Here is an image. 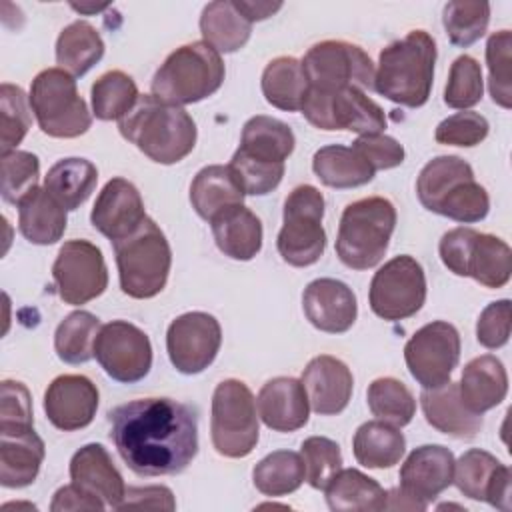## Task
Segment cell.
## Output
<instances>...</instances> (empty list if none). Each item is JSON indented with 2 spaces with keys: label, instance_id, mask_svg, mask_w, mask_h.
<instances>
[{
  "label": "cell",
  "instance_id": "cell-1",
  "mask_svg": "<svg viewBox=\"0 0 512 512\" xmlns=\"http://www.w3.org/2000/svg\"><path fill=\"white\" fill-rule=\"evenodd\" d=\"M110 438L138 476H168L188 468L198 452V416L172 398H138L108 412Z\"/></svg>",
  "mask_w": 512,
  "mask_h": 512
},
{
  "label": "cell",
  "instance_id": "cell-2",
  "mask_svg": "<svg viewBox=\"0 0 512 512\" xmlns=\"http://www.w3.org/2000/svg\"><path fill=\"white\" fill-rule=\"evenodd\" d=\"M120 134L158 164H176L196 146V124L176 104L142 94L134 108L118 120Z\"/></svg>",
  "mask_w": 512,
  "mask_h": 512
},
{
  "label": "cell",
  "instance_id": "cell-3",
  "mask_svg": "<svg viewBox=\"0 0 512 512\" xmlns=\"http://www.w3.org/2000/svg\"><path fill=\"white\" fill-rule=\"evenodd\" d=\"M434 64V38L426 30H410L380 52L374 90L400 106L420 108L430 98Z\"/></svg>",
  "mask_w": 512,
  "mask_h": 512
},
{
  "label": "cell",
  "instance_id": "cell-4",
  "mask_svg": "<svg viewBox=\"0 0 512 512\" xmlns=\"http://www.w3.org/2000/svg\"><path fill=\"white\" fill-rule=\"evenodd\" d=\"M416 196L420 204L460 224H474L486 218L490 196L476 182L472 166L460 156H436L418 174Z\"/></svg>",
  "mask_w": 512,
  "mask_h": 512
},
{
  "label": "cell",
  "instance_id": "cell-5",
  "mask_svg": "<svg viewBox=\"0 0 512 512\" xmlns=\"http://www.w3.org/2000/svg\"><path fill=\"white\" fill-rule=\"evenodd\" d=\"M396 228V208L388 198L368 196L348 204L340 216L336 254L352 270L374 268L386 254Z\"/></svg>",
  "mask_w": 512,
  "mask_h": 512
},
{
  "label": "cell",
  "instance_id": "cell-6",
  "mask_svg": "<svg viewBox=\"0 0 512 512\" xmlns=\"http://www.w3.org/2000/svg\"><path fill=\"white\" fill-rule=\"evenodd\" d=\"M222 56L204 40L176 48L152 78V96L186 106L212 96L224 82Z\"/></svg>",
  "mask_w": 512,
  "mask_h": 512
},
{
  "label": "cell",
  "instance_id": "cell-7",
  "mask_svg": "<svg viewBox=\"0 0 512 512\" xmlns=\"http://www.w3.org/2000/svg\"><path fill=\"white\" fill-rule=\"evenodd\" d=\"M112 246L124 294L146 300L164 290L172 266V250L152 218L146 216L130 236L112 242Z\"/></svg>",
  "mask_w": 512,
  "mask_h": 512
},
{
  "label": "cell",
  "instance_id": "cell-8",
  "mask_svg": "<svg viewBox=\"0 0 512 512\" xmlns=\"http://www.w3.org/2000/svg\"><path fill=\"white\" fill-rule=\"evenodd\" d=\"M28 98L40 130L52 138H78L92 126V114L78 94L74 76L62 68L38 72Z\"/></svg>",
  "mask_w": 512,
  "mask_h": 512
},
{
  "label": "cell",
  "instance_id": "cell-9",
  "mask_svg": "<svg viewBox=\"0 0 512 512\" xmlns=\"http://www.w3.org/2000/svg\"><path fill=\"white\" fill-rule=\"evenodd\" d=\"M256 400L250 388L236 378L222 380L212 394L210 436L220 456L244 458L260 438Z\"/></svg>",
  "mask_w": 512,
  "mask_h": 512
},
{
  "label": "cell",
  "instance_id": "cell-10",
  "mask_svg": "<svg viewBox=\"0 0 512 512\" xmlns=\"http://www.w3.org/2000/svg\"><path fill=\"white\" fill-rule=\"evenodd\" d=\"M324 196L316 186H296L284 200L282 228L276 248L290 266L304 268L320 260L326 248V232L322 226Z\"/></svg>",
  "mask_w": 512,
  "mask_h": 512
},
{
  "label": "cell",
  "instance_id": "cell-11",
  "mask_svg": "<svg viewBox=\"0 0 512 512\" xmlns=\"http://www.w3.org/2000/svg\"><path fill=\"white\" fill-rule=\"evenodd\" d=\"M300 62L308 84L314 90H374V62L360 46L352 42L322 40L310 46Z\"/></svg>",
  "mask_w": 512,
  "mask_h": 512
},
{
  "label": "cell",
  "instance_id": "cell-12",
  "mask_svg": "<svg viewBox=\"0 0 512 512\" xmlns=\"http://www.w3.org/2000/svg\"><path fill=\"white\" fill-rule=\"evenodd\" d=\"M300 112L320 130H350L364 136L380 134L386 128L384 110L360 88L336 92L308 88Z\"/></svg>",
  "mask_w": 512,
  "mask_h": 512
},
{
  "label": "cell",
  "instance_id": "cell-13",
  "mask_svg": "<svg viewBox=\"0 0 512 512\" xmlns=\"http://www.w3.org/2000/svg\"><path fill=\"white\" fill-rule=\"evenodd\" d=\"M426 300V276L420 262L408 254L384 262L372 276L368 302L382 320H404L414 316Z\"/></svg>",
  "mask_w": 512,
  "mask_h": 512
},
{
  "label": "cell",
  "instance_id": "cell-14",
  "mask_svg": "<svg viewBox=\"0 0 512 512\" xmlns=\"http://www.w3.org/2000/svg\"><path fill=\"white\" fill-rule=\"evenodd\" d=\"M410 376L422 388H438L450 382L460 360V334L454 324L434 320L418 328L404 346Z\"/></svg>",
  "mask_w": 512,
  "mask_h": 512
},
{
  "label": "cell",
  "instance_id": "cell-15",
  "mask_svg": "<svg viewBox=\"0 0 512 512\" xmlns=\"http://www.w3.org/2000/svg\"><path fill=\"white\" fill-rule=\"evenodd\" d=\"M52 278L60 300L72 306L98 298L108 286L102 250L88 240H68L52 264Z\"/></svg>",
  "mask_w": 512,
  "mask_h": 512
},
{
  "label": "cell",
  "instance_id": "cell-16",
  "mask_svg": "<svg viewBox=\"0 0 512 512\" xmlns=\"http://www.w3.org/2000/svg\"><path fill=\"white\" fill-rule=\"evenodd\" d=\"M94 358L112 380L134 384L152 368V344L148 334L132 322L112 320L98 332Z\"/></svg>",
  "mask_w": 512,
  "mask_h": 512
},
{
  "label": "cell",
  "instance_id": "cell-17",
  "mask_svg": "<svg viewBox=\"0 0 512 512\" xmlns=\"http://www.w3.org/2000/svg\"><path fill=\"white\" fill-rule=\"evenodd\" d=\"M222 344L220 322L208 312H186L174 318L166 332V350L172 366L182 374L206 370Z\"/></svg>",
  "mask_w": 512,
  "mask_h": 512
},
{
  "label": "cell",
  "instance_id": "cell-18",
  "mask_svg": "<svg viewBox=\"0 0 512 512\" xmlns=\"http://www.w3.org/2000/svg\"><path fill=\"white\" fill-rule=\"evenodd\" d=\"M452 484L470 500H484L502 512L510 510V468L482 448H472L454 462Z\"/></svg>",
  "mask_w": 512,
  "mask_h": 512
},
{
  "label": "cell",
  "instance_id": "cell-19",
  "mask_svg": "<svg viewBox=\"0 0 512 512\" xmlns=\"http://www.w3.org/2000/svg\"><path fill=\"white\" fill-rule=\"evenodd\" d=\"M454 462V454L442 444L414 448L400 468V490L426 510L452 484Z\"/></svg>",
  "mask_w": 512,
  "mask_h": 512
},
{
  "label": "cell",
  "instance_id": "cell-20",
  "mask_svg": "<svg viewBox=\"0 0 512 512\" xmlns=\"http://www.w3.org/2000/svg\"><path fill=\"white\" fill-rule=\"evenodd\" d=\"M98 388L82 374H62L44 392L46 418L64 432L86 428L98 410Z\"/></svg>",
  "mask_w": 512,
  "mask_h": 512
},
{
  "label": "cell",
  "instance_id": "cell-21",
  "mask_svg": "<svg viewBox=\"0 0 512 512\" xmlns=\"http://www.w3.org/2000/svg\"><path fill=\"white\" fill-rule=\"evenodd\" d=\"M144 218V200L138 188L126 178L108 180L90 212L92 226L110 242L130 236Z\"/></svg>",
  "mask_w": 512,
  "mask_h": 512
},
{
  "label": "cell",
  "instance_id": "cell-22",
  "mask_svg": "<svg viewBox=\"0 0 512 512\" xmlns=\"http://www.w3.org/2000/svg\"><path fill=\"white\" fill-rule=\"evenodd\" d=\"M302 310L308 322L326 334L348 332L358 316L352 288L336 278H316L302 294Z\"/></svg>",
  "mask_w": 512,
  "mask_h": 512
},
{
  "label": "cell",
  "instance_id": "cell-23",
  "mask_svg": "<svg viewBox=\"0 0 512 512\" xmlns=\"http://www.w3.org/2000/svg\"><path fill=\"white\" fill-rule=\"evenodd\" d=\"M310 408L320 416L340 414L350 398L354 388V378L350 368L330 354H320L312 358L300 378Z\"/></svg>",
  "mask_w": 512,
  "mask_h": 512
},
{
  "label": "cell",
  "instance_id": "cell-24",
  "mask_svg": "<svg viewBox=\"0 0 512 512\" xmlns=\"http://www.w3.org/2000/svg\"><path fill=\"white\" fill-rule=\"evenodd\" d=\"M260 420L274 432H294L308 422L310 404L300 380L276 376L268 380L256 398Z\"/></svg>",
  "mask_w": 512,
  "mask_h": 512
},
{
  "label": "cell",
  "instance_id": "cell-25",
  "mask_svg": "<svg viewBox=\"0 0 512 512\" xmlns=\"http://www.w3.org/2000/svg\"><path fill=\"white\" fill-rule=\"evenodd\" d=\"M70 478L90 494L104 500L108 508H120L126 484L102 444H86L70 460Z\"/></svg>",
  "mask_w": 512,
  "mask_h": 512
},
{
  "label": "cell",
  "instance_id": "cell-26",
  "mask_svg": "<svg viewBox=\"0 0 512 512\" xmlns=\"http://www.w3.org/2000/svg\"><path fill=\"white\" fill-rule=\"evenodd\" d=\"M420 404L426 422L442 434L458 440L474 438L482 428V414L466 408L460 398L458 384L446 382L438 388H424Z\"/></svg>",
  "mask_w": 512,
  "mask_h": 512
},
{
  "label": "cell",
  "instance_id": "cell-27",
  "mask_svg": "<svg viewBox=\"0 0 512 512\" xmlns=\"http://www.w3.org/2000/svg\"><path fill=\"white\" fill-rule=\"evenodd\" d=\"M458 392L466 408L476 414L496 408L508 394V374L504 364L492 354L472 358L462 370Z\"/></svg>",
  "mask_w": 512,
  "mask_h": 512
},
{
  "label": "cell",
  "instance_id": "cell-28",
  "mask_svg": "<svg viewBox=\"0 0 512 512\" xmlns=\"http://www.w3.org/2000/svg\"><path fill=\"white\" fill-rule=\"evenodd\" d=\"M210 226L218 250L232 260H252L262 248V222L244 204L222 210Z\"/></svg>",
  "mask_w": 512,
  "mask_h": 512
},
{
  "label": "cell",
  "instance_id": "cell-29",
  "mask_svg": "<svg viewBox=\"0 0 512 512\" xmlns=\"http://www.w3.org/2000/svg\"><path fill=\"white\" fill-rule=\"evenodd\" d=\"M20 234L38 246L56 244L66 230V208L44 188L36 186L18 204Z\"/></svg>",
  "mask_w": 512,
  "mask_h": 512
},
{
  "label": "cell",
  "instance_id": "cell-30",
  "mask_svg": "<svg viewBox=\"0 0 512 512\" xmlns=\"http://www.w3.org/2000/svg\"><path fill=\"white\" fill-rule=\"evenodd\" d=\"M44 440L32 430L0 434V484L4 488L30 486L44 462Z\"/></svg>",
  "mask_w": 512,
  "mask_h": 512
},
{
  "label": "cell",
  "instance_id": "cell-31",
  "mask_svg": "<svg viewBox=\"0 0 512 512\" xmlns=\"http://www.w3.org/2000/svg\"><path fill=\"white\" fill-rule=\"evenodd\" d=\"M244 190L236 182L228 166L210 164L204 166L190 184V202L196 214L204 220H212L222 210L242 204Z\"/></svg>",
  "mask_w": 512,
  "mask_h": 512
},
{
  "label": "cell",
  "instance_id": "cell-32",
  "mask_svg": "<svg viewBox=\"0 0 512 512\" xmlns=\"http://www.w3.org/2000/svg\"><path fill=\"white\" fill-rule=\"evenodd\" d=\"M406 450V438L398 426L384 420H368L358 426L352 438V452L364 468H392Z\"/></svg>",
  "mask_w": 512,
  "mask_h": 512
},
{
  "label": "cell",
  "instance_id": "cell-33",
  "mask_svg": "<svg viewBox=\"0 0 512 512\" xmlns=\"http://www.w3.org/2000/svg\"><path fill=\"white\" fill-rule=\"evenodd\" d=\"M312 170L316 178L330 188H358L368 184L376 170L352 148L342 144H328L314 152Z\"/></svg>",
  "mask_w": 512,
  "mask_h": 512
},
{
  "label": "cell",
  "instance_id": "cell-34",
  "mask_svg": "<svg viewBox=\"0 0 512 512\" xmlns=\"http://www.w3.org/2000/svg\"><path fill=\"white\" fill-rule=\"evenodd\" d=\"M326 504L334 512L384 510L386 490L356 468H340L324 488Z\"/></svg>",
  "mask_w": 512,
  "mask_h": 512
},
{
  "label": "cell",
  "instance_id": "cell-35",
  "mask_svg": "<svg viewBox=\"0 0 512 512\" xmlns=\"http://www.w3.org/2000/svg\"><path fill=\"white\" fill-rule=\"evenodd\" d=\"M510 274H512L510 246L494 234L476 232L464 260V276L474 278L486 288H502L508 284Z\"/></svg>",
  "mask_w": 512,
  "mask_h": 512
},
{
  "label": "cell",
  "instance_id": "cell-36",
  "mask_svg": "<svg viewBox=\"0 0 512 512\" xmlns=\"http://www.w3.org/2000/svg\"><path fill=\"white\" fill-rule=\"evenodd\" d=\"M200 32L218 54H232L250 40L252 22L242 16L232 0H216L208 2L200 14Z\"/></svg>",
  "mask_w": 512,
  "mask_h": 512
},
{
  "label": "cell",
  "instance_id": "cell-37",
  "mask_svg": "<svg viewBox=\"0 0 512 512\" xmlns=\"http://www.w3.org/2000/svg\"><path fill=\"white\" fill-rule=\"evenodd\" d=\"M260 86L266 102L286 112H298L310 88L302 62L294 56H278L270 60L262 72Z\"/></svg>",
  "mask_w": 512,
  "mask_h": 512
},
{
  "label": "cell",
  "instance_id": "cell-38",
  "mask_svg": "<svg viewBox=\"0 0 512 512\" xmlns=\"http://www.w3.org/2000/svg\"><path fill=\"white\" fill-rule=\"evenodd\" d=\"M104 56V40L100 32L86 20L68 24L56 40V62L68 74L84 76Z\"/></svg>",
  "mask_w": 512,
  "mask_h": 512
},
{
  "label": "cell",
  "instance_id": "cell-39",
  "mask_svg": "<svg viewBox=\"0 0 512 512\" xmlns=\"http://www.w3.org/2000/svg\"><path fill=\"white\" fill-rule=\"evenodd\" d=\"M98 182L96 166L86 158H62L44 176V188L66 208L76 210L88 200Z\"/></svg>",
  "mask_w": 512,
  "mask_h": 512
},
{
  "label": "cell",
  "instance_id": "cell-40",
  "mask_svg": "<svg viewBox=\"0 0 512 512\" xmlns=\"http://www.w3.org/2000/svg\"><path fill=\"white\" fill-rule=\"evenodd\" d=\"M294 144V132L286 122L258 114L244 124L238 148L264 162H284L292 154Z\"/></svg>",
  "mask_w": 512,
  "mask_h": 512
},
{
  "label": "cell",
  "instance_id": "cell-41",
  "mask_svg": "<svg viewBox=\"0 0 512 512\" xmlns=\"http://www.w3.org/2000/svg\"><path fill=\"white\" fill-rule=\"evenodd\" d=\"M304 480V460L298 452L292 450L270 452L252 470V482L256 490L272 498L296 492Z\"/></svg>",
  "mask_w": 512,
  "mask_h": 512
},
{
  "label": "cell",
  "instance_id": "cell-42",
  "mask_svg": "<svg viewBox=\"0 0 512 512\" xmlns=\"http://www.w3.org/2000/svg\"><path fill=\"white\" fill-rule=\"evenodd\" d=\"M102 324L88 310L70 312L54 332V350L66 364H84L94 358V344Z\"/></svg>",
  "mask_w": 512,
  "mask_h": 512
},
{
  "label": "cell",
  "instance_id": "cell-43",
  "mask_svg": "<svg viewBox=\"0 0 512 512\" xmlns=\"http://www.w3.org/2000/svg\"><path fill=\"white\" fill-rule=\"evenodd\" d=\"M138 98L136 82L122 70L104 72L90 88L92 114L98 120H120L134 108Z\"/></svg>",
  "mask_w": 512,
  "mask_h": 512
},
{
  "label": "cell",
  "instance_id": "cell-44",
  "mask_svg": "<svg viewBox=\"0 0 512 512\" xmlns=\"http://www.w3.org/2000/svg\"><path fill=\"white\" fill-rule=\"evenodd\" d=\"M366 402L370 412L388 424L398 428L412 422L416 414V400L408 386L396 378H376L366 390Z\"/></svg>",
  "mask_w": 512,
  "mask_h": 512
},
{
  "label": "cell",
  "instance_id": "cell-45",
  "mask_svg": "<svg viewBox=\"0 0 512 512\" xmlns=\"http://www.w3.org/2000/svg\"><path fill=\"white\" fill-rule=\"evenodd\" d=\"M490 22L488 2H468L454 0L444 6L442 24L454 46L468 48L486 34Z\"/></svg>",
  "mask_w": 512,
  "mask_h": 512
},
{
  "label": "cell",
  "instance_id": "cell-46",
  "mask_svg": "<svg viewBox=\"0 0 512 512\" xmlns=\"http://www.w3.org/2000/svg\"><path fill=\"white\" fill-rule=\"evenodd\" d=\"M30 98L16 84L2 82L0 86V152L18 150V144L28 134L32 124Z\"/></svg>",
  "mask_w": 512,
  "mask_h": 512
},
{
  "label": "cell",
  "instance_id": "cell-47",
  "mask_svg": "<svg viewBox=\"0 0 512 512\" xmlns=\"http://www.w3.org/2000/svg\"><path fill=\"white\" fill-rule=\"evenodd\" d=\"M486 64H488V88L494 104L510 110L512 108V34L510 30L494 32L486 42Z\"/></svg>",
  "mask_w": 512,
  "mask_h": 512
},
{
  "label": "cell",
  "instance_id": "cell-48",
  "mask_svg": "<svg viewBox=\"0 0 512 512\" xmlns=\"http://www.w3.org/2000/svg\"><path fill=\"white\" fill-rule=\"evenodd\" d=\"M482 92L484 80L478 60L468 54L458 56L450 66L448 82L444 88V102L450 108L468 110L482 100Z\"/></svg>",
  "mask_w": 512,
  "mask_h": 512
},
{
  "label": "cell",
  "instance_id": "cell-49",
  "mask_svg": "<svg viewBox=\"0 0 512 512\" xmlns=\"http://www.w3.org/2000/svg\"><path fill=\"white\" fill-rule=\"evenodd\" d=\"M228 168L244 194L250 196H264L272 192L284 176V162H264L242 152L240 148L234 152Z\"/></svg>",
  "mask_w": 512,
  "mask_h": 512
},
{
  "label": "cell",
  "instance_id": "cell-50",
  "mask_svg": "<svg viewBox=\"0 0 512 512\" xmlns=\"http://www.w3.org/2000/svg\"><path fill=\"white\" fill-rule=\"evenodd\" d=\"M2 200L18 204L26 194L38 186L40 160L26 150H12L2 154Z\"/></svg>",
  "mask_w": 512,
  "mask_h": 512
},
{
  "label": "cell",
  "instance_id": "cell-51",
  "mask_svg": "<svg viewBox=\"0 0 512 512\" xmlns=\"http://www.w3.org/2000/svg\"><path fill=\"white\" fill-rule=\"evenodd\" d=\"M300 456L304 460L306 482L314 490H324L334 474L342 468L340 446L326 436H310L300 446Z\"/></svg>",
  "mask_w": 512,
  "mask_h": 512
},
{
  "label": "cell",
  "instance_id": "cell-52",
  "mask_svg": "<svg viewBox=\"0 0 512 512\" xmlns=\"http://www.w3.org/2000/svg\"><path fill=\"white\" fill-rule=\"evenodd\" d=\"M34 428L32 396L18 380H2L0 386V434H20Z\"/></svg>",
  "mask_w": 512,
  "mask_h": 512
},
{
  "label": "cell",
  "instance_id": "cell-53",
  "mask_svg": "<svg viewBox=\"0 0 512 512\" xmlns=\"http://www.w3.org/2000/svg\"><path fill=\"white\" fill-rule=\"evenodd\" d=\"M488 130H490V124L482 114L474 110H464L444 118L436 126L434 138L438 144L470 148L480 144L488 136Z\"/></svg>",
  "mask_w": 512,
  "mask_h": 512
},
{
  "label": "cell",
  "instance_id": "cell-54",
  "mask_svg": "<svg viewBox=\"0 0 512 512\" xmlns=\"http://www.w3.org/2000/svg\"><path fill=\"white\" fill-rule=\"evenodd\" d=\"M510 300L490 302L478 316L476 340L490 350L502 348L510 340Z\"/></svg>",
  "mask_w": 512,
  "mask_h": 512
},
{
  "label": "cell",
  "instance_id": "cell-55",
  "mask_svg": "<svg viewBox=\"0 0 512 512\" xmlns=\"http://www.w3.org/2000/svg\"><path fill=\"white\" fill-rule=\"evenodd\" d=\"M352 148L374 168V170H388L396 168L404 162V148L402 144L386 134H364L352 142Z\"/></svg>",
  "mask_w": 512,
  "mask_h": 512
},
{
  "label": "cell",
  "instance_id": "cell-56",
  "mask_svg": "<svg viewBox=\"0 0 512 512\" xmlns=\"http://www.w3.org/2000/svg\"><path fill=\"white\" fill-rule=\"evenodd\" d=\"M124 508H160L174 510V494L166 486H128L118 510Z\"/></svg>",
  "mask_w": 512,
  "mask_h": 512
},
{
  "label": "cell",
  "instance_id": "cell-57",
  "mask_svg": "<svg viewBox=\"0 0 512 512\" xmlns=\"http://www.w3.org/2000/svg\"><path fill=\"white\" fill-rule=\"evenodd\" d=\"M108 508L104 504V500H100L98 496L90 494L88 490H84L82 486L70 482L62 488L56 490L52 502H50V510L52 512H68V510H104Z\"/></svg>",
  "mask_w": 512,
  "mask_h": 512
},
{
  "label": "cell",
  "instance_id": "cell-58",
  "mask_svg": "<svg viewBox=\"0 0 512 512\" xmlns=\"http://www.w3.org/2000/svg\"><path fill=\"white\" fill-rule=\"evenodd\" d=\"M232 2L248 22L266 20L282 8V2H266V0H232Z\"/></svg>",
  "mask_w": 512,
  "mask_h": 512
},
{
  "label": "cell",
  "instance_id": "cell-59",
  "mask_svg": "<svg viewBox=\"0 0 512 512\" xmlns=\"http://www.w3.org/2000/svg\"><path fill=\"white\" fill-rule=\"evenodd\" d=\"M70 6L80 14H92V12H100V10L108 8V4H70Z\"/></svg>",
  "mask_w": 512,
  "mask_h": 512
}]
</instances>
